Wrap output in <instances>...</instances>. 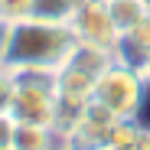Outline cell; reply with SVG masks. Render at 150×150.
<instances>
[{
  "label": "cell",
  "instance_id": "cell-1",
  "mask_svg": "<svg viewBox=\"0 0 150 150\" xmlns=\"http://www.w3.org/2000/svg\"><path fill=\"white\" fill-rule=\"evenodd\" d=\"M75 46V36L65 23H46L26 16L10 23L0 46V62L10 69H59Z\"/></svg>",
  "mask_w": 150,
  "mask_h": 150
},
{
  "label": "cell",
  "instance_id": "cell-2",
  "mask_svg": "<svg viewBox=\"0 0 150 150\" xmlns=\"http://www.w3.org/2000/svg\"><path fill=\"white\" fill-rule=\"evenodd\" d=\"M13 98H10V117L16 124H42L56 127L62 124L59 98H56V69H13Z\"/></svg>",
  "mask_w": 150,
  "mask_h": 150
},
{
  "label": "cell",
  "instance_id": "cell-3",
  "mask_svg": "<svg viewBox=\"0 0 150 150\" xmlns=\"http://www.w3.org/2000/svg\"><path fill=\"white\" fill-rule=\"evenodd\" d=\"M144 88H147V82H144L140 69L124 65V62L114 59L95 82V101L105 105L121 121H134V114L140 108V98H144Z\"/></svg>",
  "mask_w": 150,
  "mask_h": 150
},
{
  "label": "cell",
  "instance_id": "cell-4",
  "mask_svg": "<svg viewBox=\"0 0 150 150\" xmlns=\"http://www.w3.org/2000/svg\"><path fill=\"white\" fill-rule=\"evenodd\" d=\"M117 121L121 117H114L105 105H98L91 98L72 121H65L59 127L62 150H105L111 140V131L117 127Z\"/></svg>",
  "mask_w": 150,
  "mask_h": 150
},
{
  "label": "cell",
  "instance_id": "cell-5",
  "mask_svg": "<svg viewBox=\"0 0 150 150\" xmlns=\"http://www.w3.org/2000/svg\"><path fill=\"white\" fill-rule=\"evenodd\" d=\"M69 30L75 36V42H88V46H101L108 52L117 49V26L111 20V10H108V0H82L79 10L72 13L69 20Z\"/></svg>",
  "mask_w": 150,
  "mask_h": 150
},
{
  "label": "cell",
  "instance_id": "cell-6",
  "mask_svg": "<svg viewBox=\"0 0 150 150\" xmlns=\"http://www.w3.org/2000/svg\"><path fill=\"white\" fill-rule=\"evenodd\" d=\"M114 59L124 62V65H134V69H140V65L150 59V13L117 39Z\"/></svg>",
  "mask_w": 150,
  "mask_h": 150
},
{
  "label": "cell",
  "instance_id": "cell-7",
  "mask_svg": "<svg viewBox=\"0 0 150 150\" xmlns=\"http://www.w3.org/2000/svg\"><path fill=\"white\" fill-rule=\"evenodd\" d=\"M16 150H62V137L56 127H42V124H16L13 134Z\"/></svg>",
  "mask_w": 150,
  "mask_h": 150
},
{
  "label": "cell",
  "instance_id": "cell-8",
  "mask_svg": "<svg viewBox=\"0 0 150 150\" xmlns=\"http://www.w3.org/2000/svg\"><path fill=\"white\" fill-rule=\"evenodd\" d=\"M69 65H75V69H82V72H88V75H101L111 62H114V52H108V49H101V46H88V42H75L72 46V52H69V59H65Z\"/></svg>",
  "mask_w": 150,
  "mask_h": 150
},
{
  "label": "cell",
  "instance_id": "cell-9",
  "mask_svg": "<svg viewBox=\"0 0 150 150\" xmlns=\"http://www.w3.org/2000/svg\"><path fill=\"white\" fill-rule=\"evenodd\" d=\"M108 147L111 150H150V131L140 127L137 121H117Z\"/></svg>",
  "mask_w": 150,
  "mask_h": 150
},
{
  "label": "cell",
  "instance_id": "cell-10",
  "mask_svg": "<svg viewBox=\"0 0 150 150\" xmlns=\"http://www.w3.org/2000/svg\"><path fill=\"white\" fill-rule=\"evenodd\" d=\"M108 10H111V20H114V26H117L121 36L131 26H137V23L150 13L144 7V0H108Z\"/></svg>",
  "mask_w": 150,
  "mask_h": 150
},
{
  "label": "cell",
  "instance_id": "cell-11",
  "mask_svg": "<svg viewBox=\"0 0 150 150\" xmlns=\"http://www.w3.org/2000/svg\"><path fill=\"white\" fill-rule=\"evenodd\" d=\"M79 4L82 0H33V16L46 20V23H65L69 26V20L79 10Z\"/></svg>",
  "mask_w": 150,
  "mask_h": 150
},
{
  "label": "cell",
  "instance_id": "cell-12",
  "mask_svg": "<svg viewBox=\"0 0 150 150\" xmlns=\"http://www.w3.org/2000/svg\"><path fill=\"white\" fill-rule=\"evenodd\" d=\"M26 16H33V0H0V20L7 26L26 20Z\"/></svg>",
  "mask_w": 150,
  "mask_h": 150
},
{
  "label": "cell",
  "instance_id": "cell-13",
  "mask_svg": "<svg viewBox=\"0 0 150 150\" xmlns=\"http://www.w3.org/2000/svg\"><path fill=\"white\" fill-rule=\"evenodd\" d=\"M13 88H16L13 69L0 62V114H4V111H10V98H13Z\"/></svg>",
  "mask_w": 150,
  "mask_h": 150
},
{
  "label": "cell",
  "instance_id": "cell-14",
  "mask_svg": "<svg viewBox=\"0 0 150 150\" xmlns=\"http://www.w3.org/2000/svg\"><path fill=\"white\" fill-rule=\"evenodd\" d=\"M13 134H16V121L4 111V114H0V150L13 147Z\"/></svg>",
  "mask_w": 150,
  "mask_h": 150
},
{
  "label": "cell",
  "instance_id": "cell-15",
  "mask_svg": "<svg viewBox=\"0 0 150 150\" xmlns=\"http://www.w3.org/2000/svg\"><path fill=\"white\" fill-rule=\"evenodd\" d=\"M140 75H144V82H150V59L140 65Z\"/></svg>",
  "mask_w": 150,
  "mask_h": 150
},
{
  "label": "cell",
  "instance_id": "cell-16",
  "mask_svg": "<svg viewBox=\"0 0 150 150\" xmlns=\"http://www.w3.org/2000/svg\"><path fill=\"white\" fill-rule=\"evenodd\" d=\"M4 33H7V23L0 20V46H4Z\"/></svg>",
  "mask_w": 150,
  "mask_h": 150
},
{
  "label": "cell",
  "instance_id": "cell-17",
  "mask_svg": "<svg viewBox=\"0 0 150 150\" xmlns=\"http://www.w3.org/2000/svg\"><path fill=\"white\" fill-rule=\"evenodd\" d=\"M144 7H147V10H150V0H144Z\"/></svg>",
  "mask_w": 150,
  "mask_h": 150
},
{
  "label": "cell",
  "instance_id": "cell-18",
  "mask_svg": "<svg viewBox=\"0 0 150 150\" xmlns=\"http://www.w3.org/2000/svg\"><path fill=\"white\" fill-rule=\"evenodd\" d=\"M7 150H16V147H7Z\"/></svg>",
  "mask_w": 150,
  "mask_h": 150
},
{
  "label": "cell",
  "instance_id": "cell-19",
  "mask_svg": "<svg viewBox=\"0 0 150 150\" xmlns=\"http://www.w3.org/2000/svg\"><path fill=\"white\" fill-rule=\"evenodd\" d=\"M105 150H111V147H105Z\"/></svg>",
  "mask_w": 150,
  "mask_h": 150
}]
</instances>
